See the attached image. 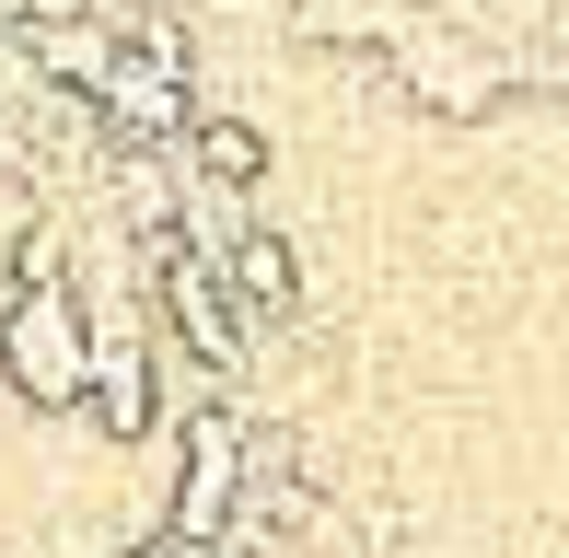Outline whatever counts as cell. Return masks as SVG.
<instances>
[{
    "mask_svg": "<svg viewBox=\"0 0 569 558\" xmlns=\"http://www.w3.org/2000/svg\"><path fill=\"white\" fill-rule=\"evenodd\" d=\"M210 268L232 279V302H244L256 326H291V302H302V257H291V245L268 233V221H244V233H232Z\"/></svg>",
    "mask_w": 569,
    "mask_h": 558,
    "instance_id": "5",
    "label": "cell"
},
{
    "mask_svg": "<svg viewBox=\"0 0 569 558\" xmlns=\"http://www.w3.org/2000/svg\"><path fill=\"white\" fill-rule=\"evenodd\" d=\"M128 558H244V547H221V536H163V547H128Z\"/></svg>",
    "mask_w": 569,
    "mask_h": 558,
    "instance_id": "8",
    "label": "cell"
},
{
    "mask_svg": "<svg viewBox=\"0 0 569 558\" xmlns=\"http://www.w3.org/2000/svg\"><path fill=\"white\" fill-rule=\"evenodd\" d=\"M187 477H174V536H221L244 500V408H198L187 419Z\"/></svg>",
    "mask_w": 569,
    "mask_h": 558,
    "instance_id": "4",
    "label": "cell"
},
{
    "mask_svg": "<svg viewBox=\"0 0 569 558\" xmlns=\"http://www.w3.org/2000/svg\"><path fill=\"white\" fill-rule=\"evenodd\" d=\"M151 291H163V326H174L210 372H244V326H256V315L232 302V279H221L210 257H163V268H151Z\"/></svg>",
    "mask_w": 569,
    "mask_h": 558,
    "instance_id": "3",
    "label": "cell"
},
{
    "mask_svg": "<svg viewBox=\"0 0 569 558\" xmlns=\"http://www.w3.org/2000/svg\"><path fill=\"white\" fill-rule=\"evenodd\" d=\"M0 372H12L23 408H70V396H82V372H93V315H82V291H70L59 268H36V279L12 291V315H0Z\"/></svg>",
    "mask_w": 569,
    "mask_h": 558,
    "instance_id": "2",
    "label": "cell"
},
{
    "mask_svg": "<svg viewBox=\"0 0 569 558\" xmlns=\"http://www.w3.org/2000/svg\"><path fill=\"white\" fill-rule=\"evenodd\" d=\"M383 23H396V0H291L279 36L291 47H383Z\"/></svg>",
    "mask_w": 569,
    "mask_h": 558,
    "instance_id": "7",
    "label": "cell"
},
{
    "mask_svg": "<svg viewBox=\"0 0 569 558\" xmlns=\"http://www.w3.org/2000/svg\"><path fill=\"white\" fill-rule=\"evenodd\" d=\"M383 82L407 106H430V117H488L511 93V59L488 36H465L453 12H396L383 23Z\"/></svg>",
    "mask_w": 569,
    "mask_h": 558,
    "instance_id": "1",
    "label": "cell"
},
{
    "mask_svg": "<svg viewBox=\"0 0 569 558\" xmlns=\"http://www.w3.org/2000/svg\"><path fill=\"white\" fill-rule=\"evenodd\" d=\"M187 175H210V187H256V175H268V140L244 129V117H187Z\"/></svg>",
    "mask_w": 569,
    "mask_h": 558,
    "instance_id": "6",
    "label": "cell"
}]
</instances>
